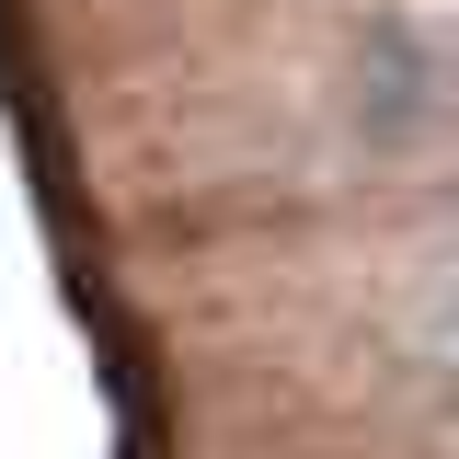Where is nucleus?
I'll list each match as a JSON object with an SVG mask.
<instances>
[{"instance_id":"nucleus-1","label":"nucleus","mask_w":459,"mask_h":459,"mask_svg":"<svg viewBox=\"0 0 459 459\" xmlns=\"http://www.w3.org/2000/svg\"><path fill=\"white\" fill-rule=\"evenodd\" d=\"M402 356H413V368H437V379L459 391V264H448V276H425L413 299H402Z\"/></svg>"},{"instance_id":"nucleus-2","label":"nucleus","mask_w":459,"mask_h":459,"mask_svg":"<svg viewBox=\"0 0 459 459\" xmlns=\"http://www.w3.org/2000/svg\"><path fill=\"white\" fill-rule=\"evenodd\" d=\"M437 12H448V35H459V0H437Z\"/></svg>"}]
</instances>
